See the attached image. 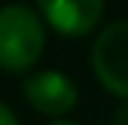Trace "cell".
I'll return each instance as SVG.
<instances>
[{
	"label": "cell",
	"mask_w": 128,
	"mask_h": 125,
	"mask_svg": "<svg viewBox=\"0 0 128 125\" xmlns=\"http://www.w3.org/2000/svg\"><path fill=\"white\" fill-rule=\"evenodd\" d=\"M46 48V28L40 14L28 6L12 3L0 9V68L26 71Z\"/></svg>",
	"instance_id": "obj_1"
},
{
	"label": "cell",
	"mask_w": 128,
	"mask_h": 125,
	"mask_svg": "<svg viewBox=\"0 0 128 125\" xmlns=\"http://www.w3.org/2000/svg\"><path fill=\"white\" fill-rule=\"evenodd\" d=\"M91 68L102 88L128 100V20H117L94 40Z\"/></svg>",
	"instance_id": "obj_2"
},
{
	"label": "cell",
	"mask_w": 128,
	"mask_h": 125,
	"mask_svg": "<svg viewBox=\"0 0 128 125\" xmlns=\"http://www.w3.org/2000/svg\"><path fill=\"white\" fill-rule=\"evenodd\" d=\"M46 23L66 37H82L102 20L105 0H37Z\"/></svg>",
	"instance_id": "obj_3"
},
{
	"label": "cell",
	"mask_w": 128,
	"mask_h": 125,
	"mask_svg": "<svg viewBox=\"0 0 128 125\" xmlns=\"http://www.w3.org/2000/svg\"><path fill=\"white\" fill-rule=\"evenodd\" d=\"M23 91H26V100L32 102V108L46 117H63L77 105V88L60 71L32 74L23 83Z\"/></svg>",
	"instance_id": "obj_4"
},
{
	"label": "cell",
	"mask_w": 128,
	"mask_h": 125,
	"mask_svg": "<svg viewBox=\"0 0 128 125\" xmlns=\"http://www.w3.org/2000/svg\"><path fill=\"white\" fill-rule=\"evenodd\" d=\"M0 125H20L17 117H14V111H12V108H6L3 102H0Z\"/></svg>",
	"instance_id": "obj_5"
},
{
	"label": "cell",
	"mask_w": 128,
	"mask_h": 125,
	"mask_svg": "<svg viewBox=\"0 0 128 125\" xmlns=\"http://www.w3.org/2000/svg\"><path fill=\"white\" fill-rule=\"evenodd\" d=\"M114 125H128V100L117 108V114H114Z\"/></svg>",
	"instance_id": "obj_6"
},
{
	"label": "cell",
	"mask_w": 128,
	"mask_h": 125,
	"mask_svg": "<svg viewBox=\"0 0 128 125\" xmlns=\"http://www.w3.org/2000/svg\"><path fill=\"white\" fill-rule=\"evenodd\" d=\"M51 125H77V122H71V120H54Z\"/></svg>",
	"instance_id": "obj_7"
}]
</instances>
